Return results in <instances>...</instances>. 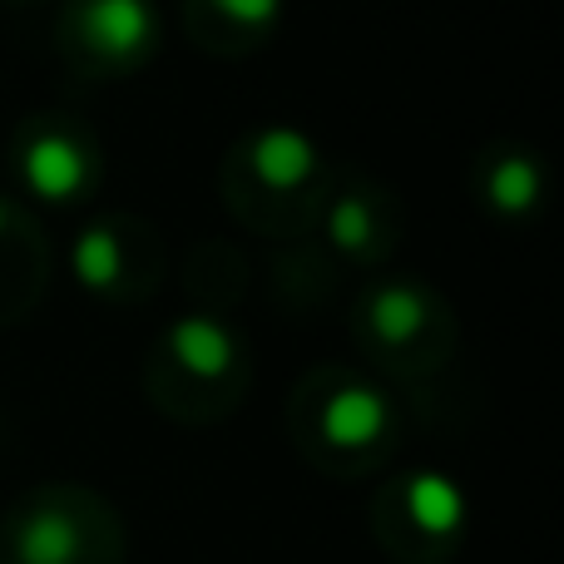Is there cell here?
<instances>
[{
	"label": "cell",
	"mask_w": 564,
	"mask_h": 564,
	"mask_svg": "<svg viewBox=\"0 0 564 564\" xmlns=\"http://www.w3.org/2000/svg\"><path fill=\"white\" fill-rule=\"evenodd\" d=\"M169 351H174V361L184 371L214 381V377H224V371H234L238 337L228 332V322L194 312V317H178L174 322V332H169Z\"/></svg>",
	"instance_id": "4"
},
{
	"label": "cell",
	"mask_w": 564,
	"mask_h": 564,
	"mask_svg": "<svg viewBox=\"0 0 564 564\" xmlns=\"http://www.w3.org/2000/svg\"><path fill=\"white\" fill-rule=\"evenodd\" d=\"M406 510L431 535H456V530L466 525V496H460V486L451 476H441V470H416V476L406 480Z\"/></svg>",
	"instance_id": "7"
},
{
	"label": "cell",
	"mask_w": 564,
	"mask_h": 564,
	"mask_svg": "<svg viewBox=\"0 0 564 564\" xmlns=\"http://www.w3.org/2000/svg\"><path fill=\"white\" fill-rule=\"evenodd\" d=\"M69 268L85 288H115L119 273H124V248L109 234L105 224H89L85 234L75 238V253H69Z\"/></svg>",
	"instance_id": "10"
},
{
	"label": "cell",
	"mask_w": 564,
	"mask_h": 564,
	"mask_svg": "<svg viewBox=\"0 0 564 564\" xmlns=\"http://www.w3.org/2000/svg\"><path fill=\"white\" fill-rule=\"evenodd\" d=\"M426 322V297L406 282H391V288H377L367 302V327L377 332L381 341H406L421 332Z\"/></svg>",
	"instance_id": "8"
},
{
	"label": "cell",
	"mask_w": 564,
	"mask_h": 564,
	"mask_svg": "<svg viewBox=\"0 0 564 564\" xmlns=\"http://www.w3.org/2000/svg\"><path fill=\"white\" fill-rule=\"evenodd\" d=\"M79 35L105 59H134L154 45L159 10L154 0H79Z\"/></svg>",
	"instance_id": "1"
},
{
	"label": "cell",
	"mask_w": 564,
	"mask_h": 564,
	"mask_svg": "<svg viewBox=\"0 0 564 564\" xmlns=\"http://www.w3.org/2000/svg\"><path fill=\"white\" fill-rule=\"evenodd\" d=\"M248 169L263 188H297L317 174V144L302 129L273 124L248 144Z\"/></svg>",
	"instance_id": "3"
},
{
	"label": "cell",
	"mask_w": 564,
	"mask_h": 564,
	"mask_svg": "<svg viewBox=\"0 0 564 564\" xmlns=\"http://www.w3.org/2000/svg\"><path fill=\"white\" fill-rule=\"evenodd\" d=\"M20 178H25V188L35 198L65 204V198H75L89 184V159L65 129H45L20 154Z\"/></svg>",
	"instance_id": "2"
},
{
	"label": "cell",
	"mask_w": 564,
	"mask_h": 564,
	"mask_svg": "<svg viewBox=\"0 0 564 564\" xmlns=\"http://www.w3.org/2000/svg\"><path fill=\"white\" fill-rule=\"evenodd\" d=\"M486 194H490V208H496V214H510V218L530 214V208L540 204V164L525 154L500 159V164H490V174H486Z\"/></svg>",
	"instance_id": "9"
},
{
	"label": "cell",
	"mask_w": 564,
	"mask_h": 564,
	"mask_svg": "<svg viewBox=\"0 0 564 564\" xmlns=\"http://www.w3.org/2000/svg\"><path fill=\"white\" fill-rule=\"evenodd\" d=\"M6 224H10V214H6V204H0V234H6Z\"/></svg>",
	"instance_id": "13"
},
{
	"label": "cell",
	"mask_w": 564,
	"mask_h": 564,
	"mask_svg": "<svg viewBox=\"0 0 564 564\" xmlns=\"http://www.w3.org/2000/svg\"><path fill=\"white\" fill-rule=\"evenodd\" d=\"M214 10H224L228 20H238L248 30H263L282 15V0H214Z\"/></svg>",
	"instance_id": "12"
},
{
	"label": "cell",
	"mask_w": 564,
	"mask_h": 564,
	"mask_svg": "<svg viewBox=\"0 0 564 564\" xmlns=\"http://www.w3.org/2000/svg\"><path fill=\"white\" fill-rule=\"evenodd\" d=\"M391 426V406L377 387H341L322 411V431L332 446H371Z\"/></svg>",
	"instance_id": "5"
},
{
	"label": "cell",
	"mask_w": 564,
	"mask_h": 564,
	"mask_svg": "<svg viewBox=\"0 0 564 564\" xmlns=\"http://www.w3.org/2000/svg\"><path fill=\"white\" fill-rule=\"evenodd\" d=\"M327 228H332V243L347 248V253H361V248L371 243V214L361 198H341V204L332 208Z\"/></svg>",
	"instance_id": "11"
},
{
	"label": "cell",
	"mask_w": 564,
	"mask_h": 564,
	"mask_svg": "<svg viewBox=\"0 0 564 564\" xmlns=\"http://www.w3.org/2000/svg\"><path fill=\"white\" fill-rule=\"evenodd\" d=\"M79 520L65 510H35L25 516V525L15 530V555L20 564H75L79 560Z\"/></svg>",
	"instance_id": "6"
}]
</instances>
